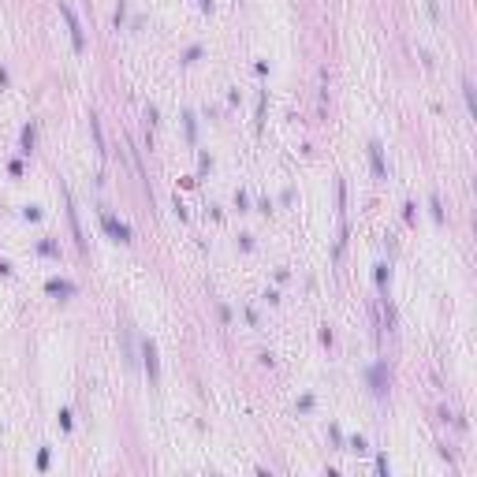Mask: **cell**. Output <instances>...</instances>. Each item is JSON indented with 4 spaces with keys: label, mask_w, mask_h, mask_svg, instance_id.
Listing matches in <instances>:
<instances>
[{
    "label": "cell",
    "mask_w": 477,
    "mask_h": 477,
    "mask_svg": "<svg viewBox=\"0 0 477 477\" xmlns=\"http://www.w3.org/2000/svg\"><path fill=\"white\" fill-rule=\"evenodd\" d=\"M388 276H392V272H388V265H377V284H380V287L388 284Z\"/></svg>",
    "instance_id": "30bf717a"
},
{
    "label": "cell",
    "mask_w": 477,
    "mask_h": 477,
    "mask_svg": "<svg viewBox=\"0 0 477 477\" xmlns=\"http://www.w3.org/2000/svg\"><path fill=\"white\" fill-rule=\"evenodd\" d=\"M60 15L67 19V30H71L75 52H82V49H86V37H82V26H79V19H75V11H71V4H67V0H60Z\"/></svg>",
    "instance_id": "6da1fadb"
},
{
    "label": "cell",
    "mask_w": 477,
    "mask_h": 477,
    "mask_svg": "<svg viewBox=\"0 0 477 477\" xmlns=\"http://www.w3.org/2000/svg\"><path fill=\"white\" fill-rule=\"evenodd\" d=\"M34 150V127H22V153Z\"/></svg>",
    "instance_id": "52a82bcc"
},
{
    "label": "cell",
    "mask_w": 477,
    "mask_h": 477,
    "mask_svg": "<svg viewBox=\"0 0 477 477\" xmlns=\"http://www.w3.org/2000/svg\"><path fill=\"white\" fill-rule=\"evenodd\" d=\"M347 451H354V455H365V451H369V448H365V440H362V436H354V440H350V448Z\"/></svg>",
    "instance_id": "ba28073f"
},
{
    "label": "cell",
    "mask_w": 477,
    "mask_h": 477,
    "mask_svg": "<svg viewBox=\"0 0 477 477\" xmlns=\"http://www.w3.org/2000/svg\"><path fill=\"white\" fill-rule=\"evenodd\" d=\"M22 216H26V220H37V216H41V209H37V205H26V209H22Z\"/></svg>",
    "instance_id": "8fae6325"
},
{
    "label": "cell",
    "mask_w": 477,
    "mask_h": 477,
    "mask_svg": "<svg viewBox=\"0 0 477 477\" xmlns=\"http://www.w3.org/2000/svg\"><path fill=\"white\" fill-rule=\"evenodd\" d=\"M45 291H49V295H71L75 287L67 284V280H49V284H45Z\"/></svg>",
    "instance_id": "5b68a950"
},
{
    "label": "cell",
    "mask_w": 477,
    "mask_h": 477,
    "mask_svg": "<svg viewBox=\"0 0 477 477\" xmlns=\"http://www.w3.org/2000/svg\"><path fill=\"white\" fill-rule=\"evenodd\" d=\"M369 160H373V175H377V179H388V168H384V153H380V142H369Z\"/></svg>",
    "instance_id": "277c9868"
},
{
    "label": "cell",
    "mask_w": 477,
    "mask_h": 477,
    "mask_svg": "<svg viewBox=\"0 0 477 477\" xmlns=\"http://www.w3.org/2000/svg\"><path fill=\"white\" fill-rule=\"evenodd\" d=\"M101 224H105V231H108V235H112L116 242H131V228H127L123 220H116L112 213H105V216H101Z\"/></svg>",
    "instance_id": "7a4b0ae2"
},
{
    "label": "cell",
    "mask_w": 477,
    "mask_h": 477,
    "mask_svg": "<svg viewBox=\"0 0 477 477\" xmlns=\"http://www.w3.org/2000/svg\"><path fill=\"white\" fill-rule=\"evenodd\" d=\"M90 131H93V138H97V153L105 157V135H101V120L90 112Z\"/></svg>",
    "instance_id": "8992f818"
},
{
    "label": "cell",
    "mask_w": 477,
    "mask_h": 477,
    "mask_svg": "<svg viewBox=\"0 0 477 477\" xmlns=\"http://www.w3.org/2000/svg\"><path fill=\"white\" fill-rule=\"evenodd\" d=\"M142 358H146V369H150V380L157 384L160 369H157V347H153V339H142Z\"/></svg>",
    "instance_id": "3957f363"
},
{
    "label": "cell",
    "mask_w": 477,
    "mask_h": 477,
    "mask_svg": "<svg viewBox=\"0 0 477 477\" xmlns=\"http://www.w3.org/2000/svg\"><path fill=\"white\" fill-rule=\"evenodd\" d=\"M429 209H433V216H436V220H444V209H440V198H436V194L429 198Z\"/></svg>",
    "instance_id": "9c48e42d"
}]
</instances>
